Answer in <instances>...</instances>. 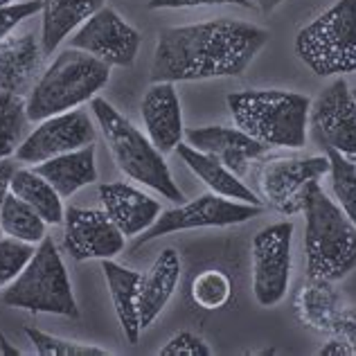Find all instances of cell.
<instances>
[{"label":"cell","instance_id":"6da1fadb","mask_svg":"<svg viewBox=\"0 0 356 356\" xmlns=\"http://www.w3.org/2000/svg\"><path fill=\"white\" fill-rule=\"evenodd\" d=\"M268 41L264 27L214 18L167 27L158 34L152 81H201L237 77Z\"/></svg>","mask_w":356,"mask_h":356},{"label":"cell","instance_id":"7a4b0ae2","mask_svg":"<svg viewBox=\"0 0 356 356\" xmlns=\"http://www.w3.org/2000/svg\"><path fill=\"white\" fill-rule=\"evenodd\" d=\"M307 277L339 282L356 268V226L350 217L312 183L305 201Z\"/></svg>","mask_w":356,"mask_h":356},{"label":"cell","instance_id":"3957f363","mask_svg":"<svg viewBox=\"0 0 356 356\" xmlns=\"http://www.w3.org/2000/svg\"><path fill=\"white\" fill-rule=\"evenodd\" d=\"M235 124L257 143L282 149H302L312 99L289 90H241L228 95Z\"/></svg>","mask_w":356,"mask_h":356},{"label":"cell","instance_id":"277c9868","mask_svg":"<svg viewBox=\"0 0 356 356\" xmlns=\"http://www.w3.org/2000/svg\"><path fill=\"white\" fill-rule=\"evenodd\" d=\"M90 111L92 118L97 120V127L102 129L111 154H113L118 170L131 181L152 187L163 199L181 205L185 196L165 163V154L158 152L152 140L106 99L92 97Z\"/></svg>","mask_w":356,"mask_h":356},{"label":"cell","instance_id":"5b68a950","mask_svg":"<svg viewBox=\"0 0 356 356\" xmlns=\"http://www.w3.org/2000/svg\"><path fill=\"white\" fill-rule=\"evenodd\" d=\"M111 65L92 54L65 48L36 79L27 95V120L41 122L45 118L79 108L108 83Z\"/></svg>","mask_w":356,"mask_h":356},{"label":"cell","instance_id":"8992f818","mask_svg":"<svg viewBox=\"0 0 356 356\" xmlns=\"http://www.w3.org/2000/svg\"><path fill=\"white\" fill-rule=\"evenodd\" d=\"M3 302L12 309H25L30 314H54L68 318L79 316L70 275L65 270L57 243L50 237H45L34 248L27 266L5 289Z\"/></svg>","mask_w":356,"mask_h":356},{"label":"cell","instance_id":"52a82bcc","mask_svg":"<svg viewBox=\"0 0 356 356\" xmlns=\"http://www.w3.org/2000/svg\"><path fill=\"white\" fill-rule=\"evenodd\" d=\"M296 54L318 77L356 72V0H336L296 36Z\"/></svg>","mask_w":356,"mask_h":356},{"label":"cell","instance_id":"ba28073f","mask_svg":"<svg viewBox=\"0 0 356 356\" xmlns=\"http://www.w3.org/2000/svg\"><path fill=\"white\" fill-rule=\"evenodd\" d=\"M291 239V221L270 223L252 239V293L259 307H275L289 291Z\"/></svg>","mask_w":356,"mask_h":356},{"label":"cell","instance_id":"9c48e42d","mask_svg":"<svg viewBox=\"0 0 356 356\" xmlns=\"http://www.w3.org/2000/svg\"><path fill=\"white\" fill-rule=\"evenodd\" d=\"M261 205H250L232 199H223L219 194H203L190 203H181L174 210L161 212V217L154 221L152 228H147L143 235L136 237V248L158 237L172 235L178 230L194 228H223L235 223L250 221L261 214Z\"/></svg>","mask_w":356,"mask_h":356},{"label":"cell","instance_id":"30bf717a","mask_svg":"<svg viewBox=\"0 0 356 356\" xmlns=\"http://www.w3.org/2000/svg\"><path fill=\"white\" fill-rule=\"evenodd\" d=\"M314 143L325 152L356 156V99L343 77H336L309 108Z\"/></svg>","mask_w":356,"mask_h":356},{"label":"cell","instance_id":"8fae6325","mask_svg":"<svg viewBox=\"0 0 356 356\" xmlns=\"http://www.w3.org/2000/svg\"><path fill=\"white\" fill-rule=\"evenodd\" d=\"M325 174H330L327 154L307 158H270L261 170L259 183L270 208L291 217L302 212L309 187Z\"/></svg>","mask_w":356,"mask_h":356},{"label":"cell","instance_id":"7c38bea8","mask_svg":"<svg viewBox=\"0 0 356 356\" xmlns=\"http://www.w3.org/2000/svg\"><path fill=\"white\" fill-rule=\"evenodd\" d=\"M36 127L16 149V161L21 165H39L54 156L77 152L81 147L95 145V127L83 108L59 113L36 122Z\"/></svg>","mask_w":356,"mask_h":356},{"label":"cell","instance_id":"4fadbf2b","mask_svg":"<svg viewBox=\"0 0 356 356\" xmlns=\"http://www.w3.org/2000/svg\"><path fill=\"white\" fill-rule=\"evenodd\" d=\"M143 36L122 18L115 9L102 7L70 36L68 48L92 54L108 65L129 68L134 65Z\"/></svg>","mask_w":356,"mask_h":356},{"label":"cell","instance_id":"5bb4252c","mask_svg":"<svg viewBox=\"0 0 356 356\" xmlns=\"http://www.w3.org/2000/svg\"><path fill=\"white\" fill-rule=\"evenodd\" d=\"M124 235L104 210L70 205L63 214V248L77 259H113L124 250Z\"/></svg>","mask_w":356,"mask_h":356},{"label":"cell","instance_id":"9a60e30c","mask_svg":"<svg viewBox=\"0 0 356 356\" xmlns=\"http://www.w3.org/2000/svg\"><path fill=\"white\" fill-rule=\"evenodd\" d=\"M187 145L217 158L239 178L248 174V165L261 158L268 147L243 134L239 127H201L185 134Z\"/></svg>","mask_w":356,"mask_h":356},{"label":"cell","instance_id":"2e32d148","mask_svg":"<svg viewBox=\"0 0 356 356\" xmlns=\"http://www.w3.org/2000/svg\"><path fill=\"white\" fill-rule=\"evenodd\" d=\"M140 115L147 138L161 154H170L183 140V111L181 99L172 81H154L145 92Z\"/></svg>","mask_w":356,"mask_h":356},{"label":"cell","instance_id":"e0dca14e","mask_svg":"<svg viewBox=\"0 0 356 356\" xmlns=\"http://www.w3.org/2000/svg\"><path fill=\"white\" fill-rule=\"evenodd\" d=\"M102 210L108 214V219L120 228L124 237H138L147 228L154 226V221L161 217V203L152 199L138 187L129 183H102L97 187Z\"/></svg>","mask_w":356,"mask_h":356},{"label":"cell","instance_id":"ac0fdd59","mask_svg":"<svg viewBox=\"0 0 356 356\" xmlns=\"http://www.w3.org/2000/svg\"><path fill=\"white\" fill-rule=\"evenodd\" d=\"M43 57L41 36L36 39L32 32L9 34L0 41V92L30 95L41 77Z\"/></svg>","mask_w":356,"mask_h":356},{"label":"cell","instance_id":"d6986e66","mask_svg":"<svg viewBox=\"0 0 356 356\" xmlns=\"http://www.w3.org/2000/svg\"><path fill=\"white\" fill-rule=\"evenodd\" d=\"M181 255L176 248H165L156 257L152 268L143 275V286H140V325L147 330L163 309L172 300L178 282H181Z\"/></svg>","mask_w":356,"mask_h":356},{"label":"cell","instance_id":"ffe728a7","mask_svg":"<svg viewBox=\"0 0 356 356\" xmlns=\"http://www.w3.org/2000/svg\"><path fill=\"white\" fill-rule=\"evenodd\" d=\"M102 270H104L122 332H124L131 345H136L140 339V332H143V325H140V286H143V273L122 266L113 259H102Z\"/></svg>","mask_w":356,"mask_h":356},{"label":"cell","instance_id":"44dd1931","mask_svg":"<svg viewBox=\"0 0 356 356\" xmlns=\"http://www.w3.org/2000/svg\"><path fill=\"white\" fill-rule=\"evenodd\" d=\"M104 3L106 0H43L41 48L45 57L57 52L59 45L104 7Z\"/></svg>","mask_w":356,"mask_h":356},{"label":"cell","instance_id":"7402d4cb","mask_svg":"<svg viewBox=\"0 0 356 356\" xmlns=\"http://www.w3.org/2000/svg\"><path fill=\"white\" fill-rule=\"evenodd\" d=\"M32 170L41 174L54 190L61 194V199H70L81 187L97 181V163H95V145L81 147L77 152H68L54 156L50 161L34 165Z\"/></svg>","mask_w":356,"mask_h":356},{"label":"cell","instance_id":"603a6c76","mask_svg":"<svg viewBox=\"0 0 356 356\" xmlns=\"http://www.w3.org/2000/svg\"><path fill=\"white\" fill-rule=\"evenodd\" d=\"M174 152L181 156V161L190 167V172L194 176H199L201 181L210 187L212 194H219L223 199L250 203V205H261V199H257V194L252 192L250 187L243 185L241 178L232 170H228L221 161H217V158H212L183 143L178 145Z\"/></svg>","mask_w":356,"mask_h":356},{"label":"cell","instance_id":"cb8c5ba5","mask_svg":"<svg viewBox=\"0 0 356 356\" xmlns=\"http://www.w3.org/2000/svg\"><path fill=\"white\" fill-rule=\"evenodd\" d=\"M332 284L334 282H327V280L309 277V282L302 284L298 296L300 321L325 334H334L336 321H339L341 314L339 296H336Z\"/></svg>","mask_w":356,"mask_h":356},{"label":"cell","instance_id":"d4e9b609","mask_svg":"<svg viewBox=\"0 0 356 356\" xmlns=\"http://www.w3.org/2000/svg\"><path fill=\"white\" fill-rule=\"evenodd\" d=\"M9 192L16 194L18 199H23L27 205H32L43 217V221L48 226H59L63 223V199L61 194L54 190V187L45 181L41 174H36L34 170H27V167H18L12 176V185H9Z\"/></svg>","mask_w":356,"mask_h":356},{"label":"cell","instance_id":"484cf974","mask_svg":"<svg viewBox=\"0 0 356 356\" xmlns=\"http://www.w3.org/2000/svg\"><path fill=\"white\" fill-rule=\"evenodd\" d=\"M45 228L48 223L36 212L32 205H27L23 199L9 192L5 196L3 210H0V232L5 237H12L25 243H41L45 237Z\"/></svg>","mask_w":356,"mask_h":356},{"label":"cell","instance_id":"4316f807","mask_svg":"<svg viewBox=\"0 0 356 356\" xmlns=\"http://www.w3.org/2000/svg\"><path fill=\"white\" fill-rule=\"evenodd\" d=\"M27 122V99L12 92H0V161L12 158L21 147Z\"/></svg>","mask_w":356,"mask_h":356},{"label":"cell","instance_id":"83f0119b","mask_svg":"<svg viewBox=\"0 0 356 356\" xmlns=\"http://www.w3.org/2000/svg\"><path fill=\"white\" fill-rule=\"evenodd\" d=\"M325 154L330 158V176L336 201L356 226V165L350 163L345 154L334 152V149Z\"/></svg>","mask_w":356,"mask_h":356},{"label":"cell","instance_id":"f1b7e54d","mask_svg":"<svg viewBox=\"0 0 356 356\" xmlns=\"http://www.w3.org/2000/svg\"><path fill=\"white\" fill-rule=\"evenodd\" d=\"M25 336L34 345L36 354L41 356H111L113 354L104 348H97V345L77 343V341L45 334L41 330H36V327H25Z\"/></svg>","mask_w":356,"mask_h":356},{"label":"cell","instance_id":"f546056e","mask_svg":"<svg viewBox=\"0 0 356 356\" xmlns=\"http://www.w3.org/2000/svg\"><path fill=\"white\" fill-rule=\"evenodd\" d=\"M192 300L194 305H199L201 309H221L228 305L230 293H232V282L226 273L221 270H203L201 275H196L192 280Z\"/></svg>","mask_w":356,"mask_h":356},{"label":"cell","instance_id":"4dcf8cb0","mask_svg":"<svg viewBox=\"0 0 356 356\" xmlns=\"http://www.w3.org/2000/svg\"><path fill=\"white\" fill-rule=\"evenodd\" d=\"M34 255L32 243L18 241L12 237L0 239V289L9 286L18 277V273L27 266Z\"/></svg>","mask_w":356,"mask_h":356},{"label":"cell","instance_id":"1f68e13d","mask_svg":"<svg viewBox=\"0 0 356 356\" xmlns=\"http://www.w3.org/2000/svg\"><path fill=\"white\" fill-rule=\"evenodd\" d=\"M43 7V0H18V3L0 7V41L7 39L18 25L34 14H39Z\"/></svg>","mask_w":356,"mask_h":356},{"label":"cell","instance_id":"d6a6232c","mask_svg":"<svg viewBox=\"0 0 356 356\" xmlns=\"http://www.w3.org/2000/svg\"><path fill=\"white\" fill-rule=\"evenodd\" d=\"M158 354L161 356H210L212 350L201 336H196L192 332H178L158 350Z\"/></svg>","mask_w":356,"mask_h":356},{"label":"cell","instance_id":"836d02e7","mask_svg":"<svg viewBox=\"0 0 356 356\" xmlns=\"http://www.w3.org/2000/svg\"><path fill=\"white\" fill-rule=\"evenodd\" d=\"M210 5H239L255 7L252 0H149V9H185V7H210Z\"/></svg>","mask_w":356,"mask_h":356},{"label":"cell","instance_id":"e575fe53","mask_svg":"<svg viewBox=\"0 0 356 356\" xmlns=\"http://www.w3.org/2000/svg\"><path fill=\"white\" fill-rule=\"evenodd\" d=\"M334 334L341 336V339L350 345L352 356H356V309H341Z\"/></svg>","mask_w":356,"mask_h":356},{"label":"cell","instance_id":"d590c367","mask_svg":"<svg viewBox=\"0 0 356 356\" xmlns=\"http://www.w3.org/2000/svg\"><path fill=\"white\" fill-rule=\"evenodd\" d=\"M18 170L16 163L12 158H5L0 161V210H3V203H5V196L9 194V185H12V176ZM3 235V232H0Z\"/></svg>","mask_w":356,"mask_h":356},{"label":"cell","instance_id":"8d00e7d4","mask_svg":"<svg viewBox=\"0 0 356 356\" xmlns=\"http://www.w3.org/2000/svg\"><path fill=\"white\" fill-rule=\"evenodd\" d=\"M318 354H325V356H352V350H350V345L341 339V336L334 334V339L327 345H323V348L318 350Z\"/></svg>","mask_w":356,"mask_h":356},{"label":"cell","instance_id":"74e56055","mask_svg":"<svg viewBox=\"0 0 356 356\" xmlns=\"http://www.w3.org/2000/svg\"><path fill=\"white\" fill-rule=\"evenodd\" d=\"M252 3H255L259 9H261V12H273V9L280 5V3H282V0H252Z\"/></svg>","mask_w":356,"mask_h":356},{"label":"cell","instance_id":"f35d334b","mask_svg":"<svg viewBox=\"0 0 356 356\" xmlns=\"http://www.w3.org/2000/svg\"><path fill=\"white\" fill-rule=\"evenodd\" d=\"M0 345H3V352H5V354H14V356H18V354H21V352H18L16 348H12V345L7 343V339H5V336H3V332H0Z\"/></svg>","mask_w":356,"mask_h":356},{"label":"cell","instance_id":"ab89813d","mask_svg":"<svg viewBox=\"0 0 356 356\" xmlns=\"http://www.w3.org/2000/svg\"><path fill=\"white\" fill-rule=\"evenodd\" d=\"M12 3H18V0H0V7H5V5H12Z\"/></svg>","mask_w":356,"mask_h":356},{"label":"cell","instance_id":"60d3db41","mask_svg":"<svg viewBox=\"0 0 356 356\" xmlns=\"http://www.w3.org/2000/svg\"><path fill=\"white\" fill-rule=\"evenodd\" d=\"M352 95H354V99H356V90H352Z\"/></svg>","mask_w":356,"mask_h":356}]
</instances>
